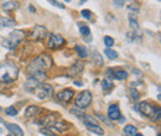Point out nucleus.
I'll return each mask as SVG.
<instances>
[{
    "label": "nucleus",
    "instance_id": "f257e3e1",
    "mask_svg": "<svg viewBox=\"0 0 161 136\" xmlns=\"http://www.w3.org/2000/svg\"><path fill=\"white\" fill-rule=\"evenodd\" d=\"M19 77V67L12 61H4L0 63V83L10 84Z\"/></svg>",
    "mask_w": 161,
    "mask_h": 136
},
{
    "label": "nucleus",
    "instance_id": "f03ea898",
    "mask_svg": "<svg viewBox=\"0 0 161 136\" xmlns=\"http://www.w3.org/2000/svg\"><path fill=\"white\" fill-rule=\"evenodd\" d=\"M52 63H53L52 58L48 56V54L42 53L27 66V72H29L30 76L31 74H35V73H40V72L46 73V71H48L52 67Z\"/></svg>",
    "mask_w": 161,
    "mask_h": 136
},
{
    "label": "nucleus",
    "instance_id": "7ed1b4c3",
    "mask_svg": "<svg viewBox=\"0 0 161 136\" xmlns=\"http://www.w3.org/2000/svg\"><path fill=\"white\" fill-rule=\"evenodd\" d=\"M26 37V33L23 30H15L9 33V36L3 41V46L9 50H14L23 42Z\"/></svg>",
    "mask_w": 161,
    "mask_h": 136
},
{
    "label": "nucleus",
    "instance_id": "20e7f679",
    "mask_svg": "<svg viewBox=\"0 0 161 136\" xmlns=\"http://www.w3.org/2000/svg\"><path fill=\"white\" fill-rule=\"evenodd\" d=\"M47 78L46 73L44 72H40V73H35V74H31V76L26 79L25 82V89L27 92H35L39 88V85L42 84V82H45Z\"/></svg>",
    "mask_w": 161,
    "mask_h": 136
},
{
    "label": "nucleus",
    "instance_id": "39448f33",
    "mask_svg": "<svg viewBox=\"0 0 161 136\" xmlns=\"http://www.w3.org/2000/svg\"><path fill=\"white\" fill-rule=\"evenodd\" d=\"M90 103H92V94L89 90L81 92L74 99V105L78 109H86L89 106Z\"/></svg>",
    "mask_w": 161,
    "mask_h": 136
},
{
    "label": "nucleus",
    "instance_id": "423d86ee",
    "mask_svg": "<svg viewBox=\"0 0 161 136\" xmlns=\"http://www.w3.org/2000/svg\"><path fill=\"white\" fill-rule=\"evenodd\" d=\"M35 94H36V97L39 99H50L53 95V88L52 85L47 84V83H42L35 90Z\"/></svg>",
    "mask_w": 161,
    "mask_h": 136
},
{
    "label": "nucleus",
    "instance_id": "0eeeda50",
    "mask_svg": "<svg viewBox=\"0 0 161 136\" xmlns=\"http://www.w3.org/2000/svg\"><path fill=\"white\" fill-rule=\"evenodd\" d=\"M157 109H159V106L155 108L150 103H148V101H141V103H139V105H138V110L144 116H148L150 119H152V116L155 115Z\"/></svg>",
    "mask_w": 161,
    "mask_h": 136
},
{
    "label": "nucleus",
    "instance_id": "6e6552de",
    "mask_svg": "<svg viewBox=\"0 0 161 136\" xmlns=\"http://www.w3.org/2000/svg\"><path fill=\"white\" fill-rule=\"evenodd\" d=\"M66 43L65 38L62 37L58 33H50V38H48V43L47 46L50 47L52 50H56V48H60Z\"/></svg>",
    "mask_w": 161,
    "mask_h": 136
},
{
    "label": "nucleus",
    "instance_id": "1a4fd4ad",
    "mask_svg": "<svg viewBox=\"0 0 161 136\" xmlns=\"http://www.w3.org/2000/svg\"><path fill=\"white\" fill-rule=\"evenodd\" d=\"M56 120H57V114H53V113H50V114H46L45 116H42L39 120H35V124L37 125H42L44 127H51L55 125Z\"/></svg>",
    "mask_w": 161,
    "mask_h": 136
},
{
    "label": "nucleus",
    "instance_id": "9d476101",
    "mask_svg": "<svg viewBox=\"0 0 161 136\" xmlns=\"http://www.w3.org/2000/svg\"><path fill=\"white\" fill-rule=\"evenodd\" d=\"M46 35H47L46 27L41 26V25H37V26L34 27L32 32L30 33V38L32 41H41V40H44L46 37Z\"/></svg>",
    "mask_w": 161,
    "mask_h": 136
},
{
    "label": "nucleus",
    "instance_id": "9b49d317",
    "mask_svg": "<svg viewBox=\"0 0 161 136\" xmlns=\"http://www.w3.org/2000/svg\"><path fill=\"white\" fill-rule=\"evenodd\" d=\"M83 69H85V63H83L82 61H76L72 64V67L69 68V76L78 77V76H81Z\"/></svg>",
    "mask_w": 161,
    "mask_h": 136
},
{
    "label": "nucleus",
    "instance_id": "f8f14e48",
    "mask_svg": "<svg viewBox=\"0 0 161 136\" xmlns=\"http://www.w3.org/2000/svg\"><path fill=\"white\" fill-rule=\"evenodd\" d=\"M57 99L62 103H68L73 97H74V92L72 89H65V90H61L60 93H57Z\"/></svg>",
    "mask_w": 161,
    "mask_h": 136
},
{
    "label": "nucleus",
    "instance_id": "ddd939ff",
    "mask_svg": "<svg viewBox=\"0 0 161 136\" xmlns=\"http://www.w3.org/2000/svg\"><path fill=\"white\" fill-rule=\"evenodd\" d=\"M122 116L120 114V109L117 104H111L109 108H108V118L110 120H119Z\"/></svg>",
    "mask_w": 161,
    "mask_h": 136
},
{
    "label": "nucleus",
    "instance_id": "4468645a",
    "mask_svg": "<svg viewBox=\"0 0 161 136\" xmlns=\"http://www.w3.org/2000/svg\"><path fill=\"white\" fill-rule=\"evenodd\" d=\"M5 126L11 132V135H14V136H24L23 129L20 127V126H17L16 124H10V122H6Z\"/></svg>",
    "mask_w": 161,
    "mask_h": 136
},
{
    "label": "nucleus",
    "instance_id": "2eb2a0df",
    "mask_svg": "<svg viewBox=\"0 0 161 136\" xmlns=\"http://www.w3.org/2000/svg\"><path fill=\"white\" fill-rule=\"evenodd\" d=\"M40 111H42V109L36 106V105H30V106H27L25 109V118H32V116H36V115L40 113Z\"/></svg>",
    "mask_w": 161,
    "mask_h": 136
},
{
    "label": "nucleus",
    "instance_id": "dca6fc26",
    "mask_svg": "<svg viewBox=\"0 0 161 136\" xmlns=\"http://www.w3.org/2000/svg\"><path fill=\"white\" fill-rule=\"evenodd\" d=\"M128 19H129V24H130L131 30L134 31V32H136V31L139 30V24H138V14H135V12H129Z\"/></svg>",
    "mask_w": 161,
    "mask_h": 136
},
{
    "label": "nucleus",
    "instance_id": "f3484780",
    "mask_svg": "<svg viewBox=\"0 0 161 136\" xmlns=\"http://www.w3.org/2000/svg\"><path fill=\"white\" fill-rule=\"evenodd\" d=\"M52 127H53L57 132H62V131H66L67 129L71 127V124H68V122H66V121H60V122L56 121L55 125H53Z\"/></svg>",
    "mask_w": 161,
    "mask_h": 136
},
{
    "label": "nucleus",
    "instance_id": "a211bd4d",
    "mask_svg": "<svg viewBox=\"0 0 161 136\" xmlns=\"http://www.w3.org/2000/svg\"><path fill=\"white\" fill-rule=\"evenodd\" d=\"M74 50L76 52L78 53V56L81 58H87L89 56V51L86 48V46H82V45H76L74 46Z\"/></svg>",
    "mask_w": 161,
    "mask_h": 136
},
{
    "label": "nucleus",
    "instance_id": "6ab92c4d",
    "mask_svg": "<svg viewBox=\"0 0 161 136\" xmlns=\"http://www.w3.org/2000/svg\"><path fill=\"white\" fill-rule=\"evenodd\" d=\"M85 125H86V127L88 129L89 131H92V132H94L97 135H103L104 134V130L98 124L94 125V124H88V122H85Z\"/></svg>",
    "mask_w": 161,
    "mask_h": 136
},
{
    "label": "nucleus",
    "instance_id": "aec40b11",
    "mask_svg": "<svg viewBox=\"0 0 161 136\" xmlns=\"http://www.w3.org/2000/svg\"><path fill=\"white\" fill-rule=\"evenodd\" d=\"M19 6H20V4L17 1H5V3H3V9L5 11H14V10H16Z\"/></svg>",
    "mask_w": 161,
    "mask_h": 136
},
{
    "label": "nucleus",
    "instance_id": "412c9836",
    "mask_svg": "<svg viewBox=\"0 0 161 136\" xmlns=\"http://www.w3.org/2000/svg\"><path fill=\"white\" fill-rule=\"evenodd\" d=\"M102 88H103V90L106 92V93H108L109 90H111L113 89V87H114V83H113V80H111L110 78H104L103 80H102Z\"/></svg>",
    "mask_w": 161,
    "mask_h": 136
},
{
    "label": "nucleus",
    "instance_id": "4be33fe9",
    "mask_svg": "<svg viewBox=\"0 0 161 136\" xmlns=\"http://www.w3.org/2000/svg\"><path fill=\"white\" fill-rule=\"evenodd\" d=\"M124 134L127 136H135L138 134V129L134 125H127L124 127Z\"/></svg>",
    "mask_w": 161,
    "mask_h": 136
},
{
    "label": "nucleus",
    "instance_id": "5701e85b",
    "mask_svg": "<svg viewBox=\"0 0 161 136\" xmlns=\"http://www.w3.org/2000/svg\"><path fill=\"white\" fill-rule=\"evenodd\" d=\"M40 132L42 134V135H47V136H57V134H58L52 126L51 127H42V129H40Z\"/></svg>",
    "mask_w": 161,
    "mask_h": 136
},
{
    "label": "nucleus",
    "instance_id": "b1692460",
    "mask_svg": "<svg viewBox=\"0 0 161 136\" xmlns=\"http://www.w3.org/2000/svg\"><path fill=\"white\" fill-rule=\"evenodd\" d=\"M78 26H79V32L83 37H89L90 36V30H89L88 26L83 25L82 22H78Z\"/></svg>",
    "mask_w": 161,
    "mask_h": 136
},
{
    "label": "nucleus",
    "instance_id": "393cba45",
    "mask_svg": "<svg viewBox=\"0 0 161 136\" xmlns=\"http://www.w3.org/2000/svg\"><path fill=\"white\" fill-rule=\"evenodd\" d=\"M0 24L1 26H5V27H14L15 26V21L12 19H9V17H0Z\"/></svg>",
    "mask_w": 161,
    "mask_h": 136
},
{
    "label": "nucleus",
    "instance_id": "a878e982",
    "mask_svg": "<svg viewBox=\"0 0 161 136\" xmlns=\"http://www.w3.org/2000/svg\"><path fill=\"white\" fill-rule=\"evenodd\" d=\"M92 56H93V61H94V63L97 66H103V58L101 56V53H98L97 50H93V53H92Z\"/></svg>",
    "mask_w": 161,
    "mask_h": 136
},
{
    "label": "nucleus",
    "instance_id": "bb28decb",
    "mask_svg": "<svg viewBox=\"0 0 161 136\" xmlns=\"http://www.w3.org/2000/svg\"><path fill=\"white\" fill-rule=\"evenodd\" d=\"M113 78L118 79V80H123V79H127L128 78V73L125 71H117L113 73Z\"/></svg>",
    "mask_w": 161,
    "mask_h": 136
},
{
    "label": "nucleus",
    "instance_id": "cd10ccee",
    "mask_svg": "<svg viewBox=\"0 0 161 136\" xmlns=\"http://www.w3.org/2000/svg\"><path fill=\"white\" fill-rule=\"evenodd\" d=\"M104 53H106V56L109 58V59H115L118 58V53L113 50H110V48H106V51H104Z\"/></svg>",
    "mask_w": 161,
    "mask_h": 136
},
{
    "label": "nucleus",
    "instance_id": "c85d7f7f",
    "mask_svg": "<svg viewBox=\"0 0 161 136\" xmlns=\"http://www.w3.org/2000/svg\"><path fill=\"white\" fill-rule=\"evenodd\" d=\"M136 35L138 33L136 32H134V31H131V32H128L127 33V41L128 42H135V41H139L138 38H136Z\"/></svg>",
    "mask_w": 161,
    "mask_h": 136
},
{
    "label": "nucleus",
    "instance_id": "c756f323",
    "mask_svg": "<svg viewBox=\"0 0 161 136\" xmlns=\"http://www.w3.org/2000/svg\"><path fill=\"white\" fill-rule=\"evenodd\" d=\"M69 111H71L73 115H76L77 118H79V119H83V118L86 116V113H83L82 110H79V109H76V108H74V109H71Z\"/></svg>",
    "mask_w": 161,
    "mask_h": 136
},
{
    "label": "nucleus",
    "instance_id": "7c9ffc66",
    "mask_svg": "<svg viewBox=\"0 0 161 136\" xmlns=\"http://www.w3.org/2000/svg\"><path fill=\"white\" fill-rule=\"evenodd\" d=\"M130 97H131V99L133 100H138L139 98H140V93H139V90L138 89H135V88H130Z\"/></svg>",
    "mask_w": 161,
    "mask_h": 136
},
{
    "label": "nucleus",
    "instance_id": "2f4dec72",
    "mask_svg": "<svg viewBox=\"0 0 161 136\" xmlns=\"http://www.w3.org/2000/svg\"><path fill=\"white\" fill-rule=\"evenodd\" d=\"M128 10H129V12H135V14H138V11H139V4H138V3H131V4L128 6Z\"/></svg>",
    "mask_w": 161,
    "mask_h": 136
},
{
    "label": "nucleus",
    "instance_id": "473e14b6",
    "mask_svg": "<svg viewBox=\"0 0 161 136\" xmlns=\"http://www.w3.org/2000/svg\"><path fill=\"white\" fill-rule=\"evenodd\" d=\"M104 45H106L108 48H110V47L114 45V40H113V37H110V36H106V37H104Z\"/></svg>",
    "mask_w": 161,
    "mask_h": 136
},
{
    "label": "nucleus",
    "instance_id": "72a5a7b5",
    "mask_svg": "<svg viewBox=\"0 0 161 136\" xmlns=\"http://www.w3.org/2000/svg\"><path fill=\"white\" fill-rule=\"evenodd\" d=\"M5 113H6V115H9V116H15V115H17V110L14 106H9L5 110Z\"/></svg>",
    "mask_w": 161,
    "mask_h": 136
},
{
    "label": "nucleus",
    "instance_id": "f704fd0d",
    "mask_svg": "<svg viewBox=\"0 0 161 136\" xmlns=\"http://www.w3.org/2000/svg\"><path fill=\"white\" fill-rule=\"evenodd\" d=\"M81 15L85 17V19L89 20L90 17H92V12H90L89 10H82V11H81Z\"/></svg>",
    "mask_w": 161,
    "mask_h": 136
},
{
    "label": "nucleus",
    "instance_id": "c9c22d12",
    "mask_svg": "<svg viewBox=\"0 0 161 136\" xmlns=\"http://www.w3.org/2000/svg\"><path fill=\"white\" fill-rule=\"evenodd\" d=\"M98 118H99L102 121H104V124H107V125H109V126H113V124H111V122H110V120L109 119H107L106 116H103V115H98Z\"/></svg>",
    "mask_w": 161,
    "mask_h": 136
},
{
    "label": "nucleus",
    "instance_id": "e433bc0d",
    "mask_svg": "<svg viewBox=\"0 0 161 136\" xmlns=\"http://www.w3.org/2000/svg\"><path fill=\"white\" fill-rule=\"evenodd\" d=\"M160 115H161V113H160V108L157 109V110H156V113H155V115H154V116H152V121H159L160 120Z\"/></svg>",
    "mask_w": 161,
    "mask_h": 136
},
{
    "label": "nucleus",
    "instance_id": "4c0bfd02",
    "mask_svg": "<svg viewBox=\"0 0 161 136\" xmlns=\"http://www.w3.org/2000/svg\"><path fill=\"white\" fill-rule=\"evenodd\" d=\"M114 6H118V8H122V6H124L125 1H123V0H117V1H113Z\"/></svg>",
    "mask_w": 161,
    "mask_h": 136
},
{
    "label": "nucleus",
    "instance_id": "58836bf2",
    "mask_svg": "<svg viewBox=\"0 0 161 136\" xmlns=\"http://www.w3.org/2000/svg\"><path fill=\"white\" fill-rule=\"evenodd\" d=\"M51 4H53L55 6H58V8H61V9H65V5L61 1H51Z\"/></svg>",
    "mask_w": 161,
    "mask_h": 136
},
{
    "label": "nucleus",
    "instance_id": "ea45409f",
    "mask_svg": "<svg viewBox=\"0 0 161 136\" xmlns=\"http://www.w3.org/2000/svg\"><path fill=\"white\" fill-rule=\"evenodd\" d=\"M133 72H134V74H138V76H140V74H141V73H140V71H138V69H134Z\"/></svg>",
    "mask_w": 161,
    "mask_h": 136
},
{
    "label": "nucleus",
    "instance_id": "a19ab883",
    "mask_svg": "<svg viewBox=\"0 0 161 136\" xmlns=\"http://www.w3.org/2000/svg\"><path fill=\"white\" fill-rule=\"evenodd\" d=\"M74 84L78 85V87H82V83H81V82H74Z\"/></svg>",
    "mask_w": 161,
    "mask_h": 136
},
{
    "label": "nucleus",
    "instance_id": "79ce46f5",
    "mask_svg": "<svg viewBox=\"0 0 161 136\" xmlns=\"http://www.w3.org/2000/svg\"><path fill=\"white\" fill-rule=\"evenodd\" d=\"M119 120H120V122H124V121H125V118H124V116H120V119H119Z\"/></svg>",
    "mask_w": 161,
    "mask_h": 136
},
{
    "label": "nucleus",
    "instance_id": "37998d69",
    "mask_svg": "<svg viewBox=\"0 0 161 136\" xmlns=\"http://www.w3.org/2000/svg\"><path fill=\"white\" fill-rule=\"evenodd\" d=\"M3 121H4V120H3V118H1V116H0V124H1V122H3Z\"/></svg>",
    "mask_w": 161,
    "mask_h": 136
},
{
    "label": "nucleus",
    "instance_id": "c03bdc74",
    "mask_svg": "<svg viewBox=\"0 0 161 136\" xmlns=\"http://www.w3.org/2000/svg\"><path fill=\"white\" fill-rule=\"evenodd\" d=\"M135 136H143V135H141V134H136Z\"/></svg>",
    "mask_w": 161,
    "mask_h": 136
},
{
    "label": "nucleus",
    "instance_id": "a18cd8bd",
    "mask_svg": "<svg viewBox=\"0 0 161 136\" xmlns=\"http://www.w3.org/2000/svg\"><path fill=\"white\" fill-rule=\"evenodd\" d=\"M1 27H3V26H1V24H0V29H1Z\"/></svg>",
    "mask_w": 161,
    "mask_h": 136
},
{
    "label": "nucleus",
    "instance_id": "49530a36",
    "mask_svg": "<svg viewBox=\"0 0 161 136\" xmlns=\"http://www.w3.org/2000/svg\"><path fill=\"white\" fill-rule=\"evenodd\" d=\"M156 136H160V134H157V135H156Z\"/></svg>",
    "mask_w": 161,
    "mask_h": 136
},
{
    "label": "nucleus",
    "instance_id": "de8ad7c7",
    "mask_svg": "<svg viewBox=\"0 0 161 136\" xmlns=\"http://www.w3.org/2000/svg\"><path fill=\"white\" fill-rule=\"evenodd\" d=\"M0 110H1V108H0Z\"/></svg>",
    "mask_w": 161,
    "mask_h": 136
},
{
    "label": "nucleus",
    "instance_id": "09e8293b",
    "mask_svg": "<svg viewBox=\"0 0 161 136\" xmlns=\"http://www.w3.org/2000/svg\"><path fill=\"white\" fill-rule=\"evenodd\" d=\"M9 136H10V135H9Z\"/></svg>",
    "mask_w": 161,
    "mask_h": 136
}]
</instances>
